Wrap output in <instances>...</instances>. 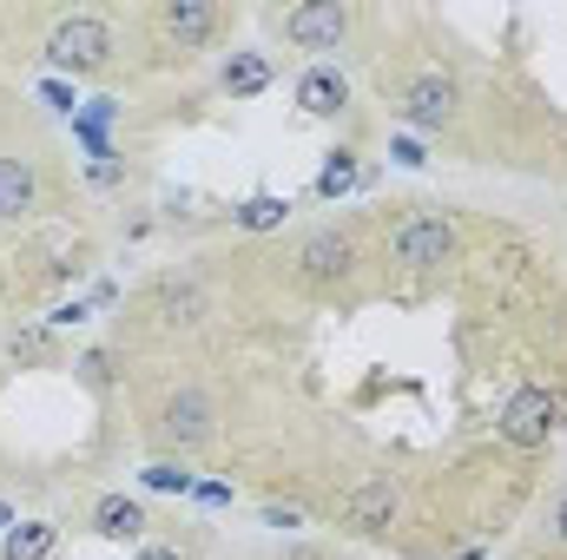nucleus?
Masks as SVG:
<instances>
[{
	"mask_svg": "<svg viewBox=\"0 0 567 560\" xmlns=\"http://www.w3.org/2000/svg\"><path fill=\"white\" fill-rule=\"evenodd\" d=\"M390 158H396V165H429L423 145H416V139H396V145H390Z\"/></svg>",
	"mask_w": 567,
	"mask_h": 560,
	"instance_id": "21",
	"label": "nucleus"
},
{
	"mask_svg": "<svg viewBox=\"0 0 567 560\" xmlns=\"http://www.w3.org/2000/svg\"><path fill=\"white\" fill-rule=\"evenodd\" d=\"M357 185V152H330V165L317 172V198H343Z\"/></svg>",
	"mask_w": 567,
	"mask_h": 560,
	"instance_id": "18",
	"label": "nucleus"
},
{
	"mask_svg": "<svg viewBox=\"0 0 567 560\" xmlns=\"http://www.w3.org/2000/svg\"><path fill=\"white\" fill-rule=\"evenodd\" d=\"M561 396L555 390H542V383H528V390H515L508 403H502V416H495V428H502V442L508 448H548L555 442V428H561Z\"/></svg>",
	"mask_w": 567,
	"mask_h": 560,
	"instance_id": "1",
	"label": "nucleus"
},
{
	"mask_svg": "<svg viewBox=\"0 0 567 560\" xmlns=\"http://www.w3.org/2000/svg\"><path fill=\"white\" fill-rule=\"evenodd\" d=\"M80 370H86V383H106V356L93 350V356H80Z\"/></svg>",
	"mask_w": 567,
	"mask_h": 560,
	"instance_id": "22",
	"label": "nucleus"
},
{
	"mask_svg": "<svg viewBox=\"0 0 567 560\" xmlns=\"http://www.w3.org/2000/svg\"><path fill=\"white\" fill-rule=\"evenodd\" d=\"M152 303H158V323H198V317H205V290H198V283H178V278L158 283Z\"/></svg>",
	"mask_w": 567,
	"mask_h": 560,
	"instance_id": "14",
	"label": "nucleus"
},
{
	"mask_svg": "<svg viewBox=\"0 0 567 560\" xmlns=\"http://www.w3.org/2000/svg\"><path fill=\"white\" fill-rule=\"evenodd\" d=\"M113 120H120V100H86V113L73 120V133H100V139H106Z\"/></svg>",
	"mask_w": 567,
	"mask_h": 560,
	"instance_id": "19",
	"label": "nucleus"
},
{
	"mask_svg": "<svg viewBox=\"0 0 567 560\" xmlns=\"http://www.w3.org/2000/svg\"><path fill=\"white\" fill-rule=\"evenodd\" d=\"M93 535H106V541H140L145 508L133 501V495H106V501L93 508Z\"/></svg>",
	"mask_w": 567,
	"mask_h": 560,
	"instance_id": "12",
	"label": "nucleus"
},
{
	"mask_svg": "<svg viewBox=\"0 0 567 560\" xmlns=\"http://www.w3.org/2000/svg\"><path fill=\"white\" fill-rule=\"evenodd\" d=\"M297 106H303L310 120H337V113L350 106V80H343L337 66H310V73L297 80Z\"/></svg>",
	"mask_w": 567,
	"mask_h": 560,
	"instance_id": "10",
	"label": "nucleus"
},
{
	"mask_svg": "<svg viewBox=\"0 0 567 560\" xmlns=\"http://www.w3.org/2000/svg\"><path fill=\"white\" fill-rule=\"evenodd\" d=\"M343 33H350V7L343 0H310V7L284 13V40L303 46V53H337Z\"/></svg>",
	"mask_w": 567,
	"mask_h": 560,
	"instance_id": "4",
	"label": "nucleus"
},
{
	"mask_svg": "<svg viewBox=\"0 0 567 560\" xmlns=\"http://www.w3.org/2000/svg\"><path fill=\"white\" fill-rule=\"evenodd\" d=\"M140 488H152V495H192L198 481H192V468H185V462H145Z\"/></svg>",
	"mask_w": 567,
	"mask_h": 560,
	"instance_id": "16",
	"label": "nucleus"
},
{
	"mask_svg": "<svg viewBox=\"0 0 567 560\" xmlns=\"http://www.w3.org/2000/svg\"><path fill=\"white\" fill-rule=\"evenodd\" d=\"M158 435H165L172 448H205V442L218 435V409H212V396H205V390H178V396L158 409Z\"/></svg>",
	"mask_w": 567,
	"mask_h": 560,
	"instance_id": "5",
	"label": "nucleus"
},
{
	"mask_svg": "<svg viewBox=\"0 0 567 560\" xmlns=\"http://www.w3.org/2000/svg\"><path fill=\"white\" fill-rule=\"evenodd\" d=\"M350 265H357V245H350L343 231H317V238H303V251H297L303 283H337V278H350Z\"/></svg>",
	"mask_w": 567,
	"mask_h": 560,
	"instance_id": "8",
	"label": "nucleus"
},
{
	"mask_svg": "<svg viewBox=\"0 0 567 560\" xmlns=\"http://www.w3.org/2000/svg\"><path fill=\"white\" fill-rule=\"evenodd\" d=\"M33 205H40V178H33V165H27V158H0V225L27 218Z\"/></svg>",
	"mask_w": 567,
	"mask_h": 560,
	"instance_id": "11",
	"label": "nucleus"
},
{
	"mask_svg": "<svg viewBox=\"0 0 567 560\" xmlns=\"http://www.w3.org/2000/svg\"><path fill=\"white\" fill-rule=\"evenodd\" d=\"M158 27L178 40V46H205L218 33V7L212 0H165L158 7Z\"/></svg>",
	"mask_w": 567,
	"mask_h": 560,
	"instance_id": "9",
	"label": "nucleus"
},
{
	"mask_svg": "<svg viewBox=\"0 0 567 560\" xmlns=\"http://www.w3.org/2000/svg\"><path fill=\"white\" fill-rule=\"evenodd\" d=\"M47 60H53L60 73H100V66L113 60V27L93 20V13H73V20H60V27L47 33Z\"/></svg>",
	"mask_w": 567,
	"mask_h": 560,
	"instance_id": "2",
	"label": "nucleus"
},
{
	"mask_svg": "<svg viewBox=\"0 0 567 560\" xmlns=\"http://www.w3.org/2000/svg\"><path fill=\"white\" fill-rule=\"evenodd\" d=\"M548 528H555V541H561V548H567V495H561V501H555V521H548Z\"/></svg>",
	"mask_w": 567,
	"mask_h": 560,
	"instance_id": "23",
	"label": "nucleus"
},
{
	"mask_svg": "<svg viewBox=\"0 0 567 560\" xmlns=\"http://www.w3.org/2000/svg\"><path fill=\"white\" fill-rule=\"evenodd\" d=\"M218 80H225V93H231V100H251V93H265V86H271V60H265V53H231Z\"/></svg>",
	"mask_w": 567,
	"mask_h": 560,
	"instance_id": "13",
	"label": "nucleus"
},
{
	"mask_svg": "<svg viewBox=\"0 0 567 560\" xmlns=\"http://www.w3.org/2000/svg\"><path fill=\"white\" fill-rule=\"evenodd\" d=\"M7 535H13V508L0 501V541H7Z\"/></svg>",
	"mask_w": 567,
	"mask_h": 560,
	"instance_id": "24",
	"label": "nucleus"
},
{
	"mask_svg": "<svg viewBox=\"0 0 567 560\" xmlns=\"http://www.w3.org/2000/svg\"><path fill=\"white\" fill-rule=\"evenodd\" d=\"M455 245H462V231H455L449 211H423V218H410V225L390 238V251H396L403 271H442V265L455 258Z\"/></svg>",
	"mask_w": 567,
	"mask_h": 560,
	"instance_id": "3",
	"label": "nucleus"
},
{
	"mask_svg": "<svg viewBox=\"0 0 567 560\" xmlns=\"http://www.w3.org/2000/svg\"><path fill=\"white\" fill-rule=\"evenodd\" d=\"M53 541H60V528H53V521H20L0 548H7V560H47V554H53Z\"/></svg>",
	"mask_w": 567,
	"mask_h": 560,
	"instance_id": "15",
	"label": "nucleus"
},
{
	"mask_svg": "<svg viewBox=\"0 0 567 560\" xmlns=\"http://www.w3.org/2000/svg\"><path fill=\"white\" fill-rule=\"evenodd\" d=\"M343 515H350L357 535H390L396 515H403V488H396L390 475H370V481H357V488L343 495Z\"/></svg>",
	"mask_w": 567,
	"mask_h": 560,
	"instance_id": "6",
	"label": "nucleus"
},
{
	"mask_svg": "<svg viewBox=\"0 0 567 560\" xmlns=\"http://www.w3.org/2000/svg\"><path fill=\"white\" fill-rule=\"evenodd\" d=\"M284 218H290V198H271V191L251 198V205H238V225H245V231H278Z\"/></svg>",
	"mask_w": 567,
	"mask_h": 560,
	"instance_id": "17",
	"label": "nucleus"
},
{
	"mask_svg": "<svg viewBox=\"0 0 567 560\" xmlns=\"http://www.w3.org/2000/svg\"><path fill=\"white\" fill-rule=\"evenodd\" d=\"M265 528H278V535L303 528V508H290V501H271V508H265Z\"/></svg>",
	"mask_w": 567,
	"mask_h": 560,
	"instance_id": "20",
	"label": "nucleus"
},
{
	"mask_svg": "<svg viewBox=\"0 0 567 560\" xmlns=\"http://www.w3.org/2000/svg\"><path fill=\"white\" fill-rule=\"evenodd\" d=\"M140 560H178V554H172V548H145Z\"/></svg>",
	"mask_w": 567,
	"mask_h": 560,
	"instance_id": "25",
	"label": "nucleus"
},
{
	"mask_svg": "<svg viewBox=\"0 0 567 560\" xmlns=\"http://www.w3.org/2000/svg\"><path fill=\"white\" fill-rule=\"evenodd\" d=\"M455 100H462V93H455V80H449V73H423V80L410 86L403 113H410V126H416V133H442V126L455 120Z\"/></svg>",
	"mask_w": 567,
	"mask_h": 560,
	"instance_id": "7",
	"label": "nucleus"
}]
</instances>
